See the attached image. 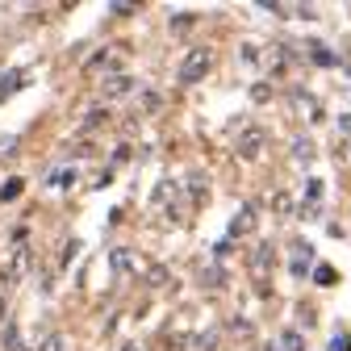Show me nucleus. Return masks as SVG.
Wrapping results in <instances>:
<instances>
[{"instance_id": "obj_1", "label": "nucleus", "mask_w": 351, "mask_h": 351, "mask_svg": "<svg viewBox=\"0 0 351 351\" xmlns=\"http://www.w3.org/2000/svg\"><path fill=\"white\" fill-rule=\"evenodd\" d=\"M213 67V55L205 51V47H197V51H189V59L180 63V84H197V80H205V71Z\"/></svg>"}, {"instance_id": "obj_2", "label": "nucleus", "mask_w": 351, "mask_h": 351, "mask_svg": "<svg viewBox=\"0 0 351 351\" xmlns=\"http://www.w3.org/2000/svg\"><path fill=\"white\" fill-rule=\"evenodd\" d=\"M239 151H243V155H259V130H247L243 143H239Z\"/></svg>"}, {"instance_id": "obj_3", "label": "nucleus", "mask_w": 351, "mask_h": 351, "mask_svg": "<svg viewBox=\"0 0 351 351\" xmlns=\"http://www.w3.org/2000/svg\"><path fill=\"white\" fill-rule=\"evenodd\" d=\"M255 226V209H247L243 217H234V234H243V230H251Z\"/></svg>"}, {"instance_id": "obj_4", "label": "nucleus", "mask_w": 351, "mask_h": 351, "mask_svg": "<svg viewBox=\"0 0 351 351\" xmlns=\"http://www.w3.org/2000/svg\"><path fill=\"white\" fill-rule=\"evenodd\" d=\"M125 88H130V80H113V84L105 88V93H109V97H121V93H125Z\"/></svg>"}, {"instance_id": "obj_5", "label": "nucleus", "mask_w": 351, "mask_h": 351, "mask_svg": "<svg viewBox=\"0 0 351 351\" xmlns=\"http://www.w3.org/2000/svg\"><path fill=\"white\" fill-rule=\"evenodd\" d=\"M17 193H21V184H17V180H13V184H5V189H0V201H13V197H17Z\"/></svg>"}, {"instance_id": "obj_6", "label": "nucleus", "mask_w": 351, "mask_h": 351, "mask_svg": "<svg viewBox=\"0 0 351 351\" xmlns=\"http://www.w3.org/2000/svg\"><path fill=\"white\" fill-rule=\"evenodd\" d=\"M42 351H63V335H51L47 343H42Z\"/></svg>"}, {"instance_id": "obj_7", "label": "nucleus", "mask_w": 351, "mask_h": 351, "mask_svg": "<svg viewBox=\"0 0 351 351\" xmlns=\"http://www.w3.org/2000/svg\"><path fill=\"white\" fill-rule=\"evenodd\" d=\"M213 343H217L213 335H201V339H197V347H201V351H213Z\"/></svg>"}, {"instance_id": "obj_8", "label": "nucleus", "mask_w": 351, "mask_h": 351, "mask_svg": "<svg viewBox=\"0 0 351 351\" xmlns=\"http://www.w3.org/2000/svg\"><path fill=\"white\" fill-rule=\"evenodd\" d=\"M330 351H351V343H347V339H343V335H339V339H335V343H330Z\"/></svg>"}]
</instances>
